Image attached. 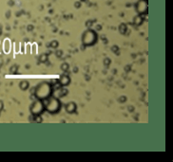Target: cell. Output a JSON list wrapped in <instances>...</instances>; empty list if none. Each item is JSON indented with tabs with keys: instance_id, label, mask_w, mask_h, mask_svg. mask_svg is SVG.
Wrapping results in <instances>:
<instances>
[{
	"instance_id": "6da1fadb",
	"label": "cell",
	"mask_w": 173,
	"mask_h": 162,
	"mask_svg": "<svg viewBox=\"0 0 173 162\" xmlns=\"http://www.w3.org/2000/svg\"><path fill=\"white\" fill-rule=\"evenodd\" d=\"M52 93V86L48 83H43L37 86L35 90V95L40 100H45L47 98L51 96Z\"/></svg>"
},
{
	"instance_id": "7a4b0ae2",
	"label": "cell",
	"mask_w": 173,
	"mask_h": 162,
	"mask_svg": "<svg viewBox=\"0 0 173 162\" xmlns=\"http://www.w3.org/2000/svg\"><path fill=\"white\" fill-rule=\"evenodd\" d=\"M46 108L51 113H55L60 109V102H59L58 100H56L54 98H52L46 104Z\"/></svg>"
},
{
	"instance_id": "3957f363",
	"label": "cell",
	"mask_w": 173,
	"mask_h": 162,
	"mask_svg": "<svg viewBox=\"0 0 173 162\" xmlns=\"http://www.w3.org/2000/svg\"><path fill=\"white\" fill-rule=\"evenodd\" d=\"M97 39V36L95 35L94 32L92 31H88L85 36H84V39H83V42L84 44H86V45H92L95 43V40Z\"/></svg>"
},
{
	"instance_id": "277c9868",
	"label": "cell",
	"mask_w": 173,
	"mask_h": 162,
	"mask_svg": "<svg viewBox=\"0 0 173 162\" xmlns=\"http://www.w3.org/2000/svg\"><path fill=\"white\" fill-rule=\"evenodd\" d=\"M44 110V105L41 101H35L31 106V112L33 115H39Z\"/></svg>"
},
{
	"instance_id": "5b68a950",
	"label": "cell",
	"mask_w": 173,
	"mask_h": 162,
	"mask_svg": "<svg viewBox=\"0 0 173 162\" xmlns=\"http://www.w3.org/2000/svg\"><path fill=\"white\" fill-rule=\"evenodd\" d=\"M10 43L9 40H6L4 42V51L5 52H9L10 51Z\"/></svg>"
},
{
	"instance_id": "8992f818",
	"label": "cell",
	"mask_w": 173,
	"mask_h": 162,
	"mask_svg": "<svg viewBox=\"0 0 173 162\" xmlns=\"http://www.w3.org/2000/svg\"><path fill=\"white\" fill-rule=\"evenodd\" d=\"M67 109H68L69 112H73V111L75 110V105L73 104H69V105H68V107H67Z\"/></svg>"
},
{
	"instance_id": "52a82bcc",
	"label": "cell",
	"mask_w": 173,
	"mask_h": 162,
	"mask_svg": "<svg viewBox=\"0 0 173 162\" xmlns=\"http://www.w3.org/2000/svg\"><path fill=\"white\" fill-rule=\"evenodd\" d=\"M61 83H62L63 85L67 84V83H69V78H68V77H63L62 80H61Z\"/></svg>"
}]
</instances>
